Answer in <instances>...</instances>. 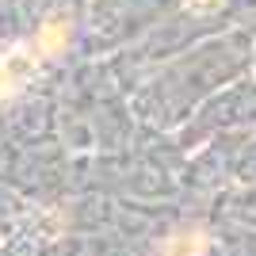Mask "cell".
Listing matches in <instances>:
<instances>
[{
    "label": "cell",
    "instance_id": "obj_1",
    "mask_svg": "<svg viewBox=\"0 0 256 256\" xmlns=\"http://www.w3.org/2000/svg\"><path fill=\"white\" fill-rule=\"evenodd\" d=\"M38 62H42V58H38L34 46H20V50H12V54H0V100L16 96V92L31 80Z\"/></svg>",
    "mask_w": 256,
    "mask_h": 256
},
{
    "label": "cell",
    "instance_id": "obj_2",
    "mask_svg": "<svg viewBox=\"0 0 256 256\" xmlns=\"http://www.w3.org/2000/svg\"><path fill=\"white\" fill-rule=\"evenodd\" d=\"M69 20H46L42 27H38V34H34V50H38V58H58V54L69 46Z\"/></svg>",
    "mask_w": 256,
    "mask_h": 256
},
{
    "label": "cell",
    "instance_id": "obj_3",
    "mask_svg": "<svg viewBox=\"0 0 256 256\" xmlns=\"http://www.w3.org/2000/svg\"><path fill=\"white\" fill-rule=\"evenodd\" d=\"M206 248H210V241L203 230H180L160 245V256H206Z\"/></svg>",
    "mask_w": 256,
    "mask_h": 256
},
{
    "label": "cell",
    "instance_id": "obj_4",
    "mask_svg": "<svg viewBox=\"0 0 256 256\" xmlns=\"http://www.w3.org/2000/svg\"><path fill=\"white\" fill-rule=\"evenodd\" d=\"M214 4H222V0H188V8L195 12H214Z\"/></svg>",
    "mask_w": 256,
    "mask_h": 256
}]
</instances>
